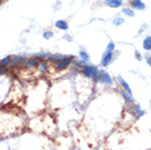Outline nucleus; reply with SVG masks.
<instances>
[{"label":"nucleus","instance_id":"obj_21","mask_svg":"<svg viewBox=\"0 0 151 150\" xmlns=\"http://www.w3.org/2000/svg\"><path fill=\"white\" fill-rule=\"evenodd\" d=\"M136 58H137L138 60H141V55L139 52H136Z\"/></svg>","mask_w":151,"mask_h":150},{"label":"nucleus","instance_id":"obj_4","mask_svg":"<svg viewBox=\"0 0 151 150\" xmlns=\"http://www.w3.org/2000/svg\"><path fill=\"white\" fill-rule=\"evenodd\" d=\"M104 3L105 6L110 7V8H118L123 5V1L122 0H105Z\"/></svg>","mask_w":151,"mask_h":150},{"label":"nucleus","instance_id":"obj_14","mask_svg":"<svg viewBox=\"0 0 151 150\" xmlns=\"http://www.w3.org/2000/svg\"><path fill=\"white\" fill-rule=\"evenodd\" d=\"M9 62H11V57H5L2 60H0V67H5Z\"/></svg>","mask_w":151,"mask_h":150},{"label":"nucleus","instance_id":"obj_1","mask_svg":"<svg viewBox=\"0 0 151 150\" xmlns=\"http://www.w3.org/2000/svg\"><path fill=\"white\" fill-rule=\"evenodd\" d=\"M94 79H95V80H101L102 82H105V83L107 84L112 83V79L108 76V73H106V72L104 71H101V70H97V75L94 76Z\"/></svg>","mask_w":151,"mask_h":150},{"label":"nucleus","instance_id":"obj_8","mask_svg":"<svg viewBox=\"0 0 151 150\" xmlns=\"http://www.w3.org/2000/svg\"><path fill=\"white\" fill-rule=\"evenodd\" d=\"M55 25H56V28L60 29V30H67L68 29V23L64 21V20H58L55 23Z\"/></svg>","mask_w":151,"mask_h":150},{"label":"nucleus","instance_id":"obj_17","mask_svg":"<svg viewBox=\"0 0 151 150\" xmlns=\"http://www.w3.org/2000/svg\"><path fill=\"white\" fill-rule=\"evenodd\" d=\"M80 57L82 58V61H84V62L89 61V55L86 54V52H81V53H80Z\"/></svg>","mask_w":151,"mask_h":150},{"label":"nucleus","instance_id":"obj_11","mask_svg":"<svg viewBox=\"0 0 151 150\" xmlns=\"http://www.w3.org/2000/svg\"><path fill=\"white\" fill-rule=\"evenodd\" d=\"M144 48L146 50H150L151 48V36H148L144 41Z\"/></svg>","mask_w":151,"mask_h":150},{"label":"nucleus","instance_id":"obj_12","mask_svg":"<svg viewBox=\"0 0 151 150\" xmlns=\"http://www.w3.org/2000/svg\"><path fill=\"white\" fill-rule=\"evenodd\" d=\"M64 58H65V56L60 55V54H56V55L49 56V59L52 61H58V62H59L60 60H63Z\"/></svg>","mask_w":151,"mask_h":150},{"label":"nucleus","instance_id":"obj_15","mask_svg":"<svg viewBox=\"0 0 151 150\" xmlns=\"http://www.w3.org/2000/svg\"><path fill=\"white\" fill-rule=\"evenodd\" d=\"M123 13L126 14L127 17H134V16H135L134 11H133V10H130V9H128V8H125V9H123Z\"/></svg>","mask_w":151,"mask_h":150},{"label":"nucleus","instance_id":"obj_22","mask_svg":"<svg viewBox=\"0 0 151 150\" xmlns=\"http://www.w3.org/2000/svg\"><path fill=\"white\" fill-rule=\"evenodd\" d=\"M1 1H2V0H0V2H1Z\"/></svg>","mask_w":151,"mask_h":150},{"label":"nucleus","instance_id":"obj_2","mask_svg":"<svg viewBox=\"0 0 151 150\" xmlns=\"http://www.w3.org/2000/svg\"><path fill=\"white\" fill-rule=\"evenodd\" d=\"M72 59H73V57H65V58H64L63 60H60L59 64L57 65V70H59L60 71V70L66 69V68L71 64Z\"/></svg>","mask_w":151,"mask_h":150},{"label":"nucleus","instance_id":"obj_16","mask_svg":"<svg viewBox=\"0 0 151 150\" xmlns=\"http://www.w3.org/2000/svg\"><path fill=\"white\" fill-rule=\"evenodd\" d=\"M122 94L125 96V99L128 101V102H130V103H133L134 102V100L131 99V94H129V93H127V92H125V91H122Z\"/></svg>","mask_w":151,"mask_h":150},{"label":"nucleus","instance_id":"obj_5","mask_svg":"<svg viewBox=\"0 0 151 150\" xmlns=\"http://www.w3.org/2000/svg\"><path fill=\"white\" fill-rule=\"evenodd\" d=\"M112 57H113V52H105V54H104L102 59L103 66H107L108 62L112 60Z\"/></svg>","mask_w":151,"mask_h":150},{"label":"nucleus","instance_id":"obj_6","mask_svg":"<svg viewBox=\"0 0 151 150\" xmlns=\"http://www.w3.org/2000/svg\"><path fill=\"white\" fill-rule=\"evenodd\" d=\"M131 6L135 9H138V10H145V3L141 1V0H131Z\"/></svg>","mask_w":151,"mask_h":150},{"label":"nucleus","instance_id":"obj_18","mask_svg":"<svg viewBox=\"0 0 151 150\" xmlns=\"http://www.w3.org/2000/svg\"><path fill=\"white\" fill-rule=\"evenodd\" d=\"M124 23V19H122V18H117L115 21H114V24L115 25H120V24H123Z\"/></svg>","mask_w":151,"mask_h":150},{"label":"nucleus","instance_id":"obj_7","mask_svg":"<svg viewBox=\"0 0 151 150\" xmlns=\"http://www.w3.org/2000/svg\"><path fill=\"white\" fill-rule=\"evenodd\" d=\"M117 80H118L119 83L122 84V87H123V88L125 89V91H126L127 93H129V94H131V90H130V87L128 86V83H127V82L125 81L124 79L122 78L120 76H118V77H117Z\"/></svg>","mask_w":151,"mask_h":150},{"label":"nucleus","instance_id":"obj_20","mask_svg":"<svg viewBox=\"0 0 151 150\" xmlns=\"http://www.w3.org/2000/svg\"><path fill=\"white\" fill-rule=\"evenodd\" d=\"M114 48H115V44H114V43H110L107 48H106V52H113Z\"/></svg>","mask_w":151,"mask_h":150},{"label":"nucleus","instance_id":"obj_19","mask_svg":"<svg viewBox=\"0 0 151 150\" xmlns=\"http://www.w3.org/2000/svg\"><path fill=\"white\" fill-rule=\"evenodd\" d=\"M53 32H45V33L43 34V36H44V39H50V37H53Z\"/></svg>","mask_w":151,"mask_h":150},{"label":"nucleus","instance_id":"obj_3","mask_svg":"<svg viewBox=\"0 0 151 150\" xmlns=\"http://www.w3.org/2000/svg\"><path fill=\"white\" fill-rule=\"evenodd\" d=\"M97 68L94 66H88L84 68V75L88 78H94V76L97 75Z\"/></svg>","mask_w":151,"mask_h":150},{"label":"nucleus","instance_id":"obj_13","mask_svg":"<svg viewBox=\"0 0 151 150\" xmlns=\"http://www.w3.org/2000/svg\"><path fill=\"white\" fill-rule=\"evenodd\" d=\"M36 62H37V61L35 60V59H31V60L27 61V62H25V68L30 69V68H32V67H35L36 66Z\"/></svg>","mask_w":151,"mask_h":150},{"label":"nucleus","instance_id":"obj_9","mask_svg":"<svg viewBox=\"0 0 151 150\" xmlns=\"http://www.w3.org/2000/svg\"><path fill=\"white\" fill-rule=\"evenodd\" d=\"M13 65H21L22 62H25V58L22 57V56H14L12 58V61H11Z\"/></svg>","mask_w":151,"mask_h":150},{"label":"nucleus","instance_id":"obj_10","mask_svg":"<svg viewBox=\"0 0 151 150\" xmlns=\"http://www.w3.org/2000/svg\"><path fill=\"white\" fill-rule=\"evenodd\" d=\"M47 69H48V64L46 61H41L38 65V71L45 72L47 71Z\"/></svg>","mask_w":151,"mask_h":150}]
</instances>
